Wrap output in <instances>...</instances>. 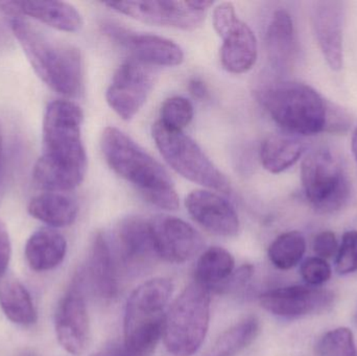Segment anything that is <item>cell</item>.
I'll use <instances>...</instances> for the list:
<instances>
[{"label":"cell","instance_id":"cell-25","mask_svg":"<svg viewBox=\"0 0 357 356\" xmlns=\"http://www.w3.org/2000/svg\"><path fill=\"white\" fill-rule=\"evenodd\" d=\"M303 150V144L295 135L274 134L262 142L260 160L266 171L280 173L295 165Z\"/></svg>","mask_w":357,"mask_h":356},{"label":"cell","instance_id":"cell-6","mask_svg":"<svg viewBox=\"0 0 357 356\" xmlns=\"http://www.w3.org/2000/svg\"><path fill=\"white\" fill-rule=\"evenodd\" d=\"M210 290L197 282L184 288L167 314L163 339L173 356H192L209 327Z\"/></svg>","mask_w":357,"mask_h":356},{"label":"cell","instance_id":"cell-39","mask_svg":"<svg viewBox=\"0 0 357 356\" xmlns=\"http://www.w3.org/2000/svg\"><path fill=\"white\" fill-rule=\"evenodd\" d=\"M352 152H354V157H356L357 161V127L356 131H354V136H352Z\"/></svg>","mask_w":357,"mask_h":356},{"label":"cell","instance_id":"cell-18","mask_svg":"<svg viewBox=\"0 0 357 356\" xmlns=\"http://www.w3.org/2000/svg\"><path fill=\"white\" fill-rule=\"evenodd\" d=\"M220 37L222 39L220 63L224 69L234 75L251 70L258 56L257 39L251 27L238 19Z\"/></svg>","mask_w":357,"mask_h":356},{"label":"cell","instance_id":"cell-35","mask_svg":"<svg viewBox=\"0 0 357 356\" xmlns=\"http://www.w3.org/2000/svg\"><path fill=\"white\" fill-rule=\"evenodd\" d=\"M12 256V244L6 224L0 219V282L3 279Z\"/></svg>","mask_w":357,"mask_h":356},{"label":"cell","instance_id":"cell-8","mask_svg":"<svg viewBox=\"0 0 357 356\" xmlns=\"http://www.w3.org/2000/svg\"><path fill=\"white\" fill-rule=\"evenodd\" d=\"M301 182L312 208L324 215L341 210L351 194L343 162L329 148H319L305 157L301 165Z\"/></svg>","mask_w":357,"mask_h":356},{"label":"cell","instance_id":"cell-33","mask_svg":"<svg viewBox=\"0 0 357 356\" xmlns=\"http://www.w3.org/2000/svg\"><path fill=\"white\" fill-rule=\"evenodd\" d=\"M352 125L354 118L350 113L339 105L331 102L325 132L333 134L347 133L351 129Z\"/></svg>","mask_w":357,"mask_h":356},{"label":"cell","instance_id":"cell-13","mask_svg":"<svg viewBox=\"0 0 357 356\" xmlns=\"http://www.w3.org/2000/svg\"><path fill=\"white\" fill-rule=\"evenodd\" d=\"M331 291L316 286H293L268 291L259 297L262 309L283 319H298L325 311L333 303Z\"/></svg>","mask_w":357,"mask_h":356},{"label":"cell","instance_id":"cell-41","mask_svg":"<svg viewBox=\"0 0 357 356\" xmlns=\"http://www.w3.org/2000/svg\"><path fill=\"white\" fill-rule=\"evenodd\" d=\"M20 356H37L35 353H31V351H24Z\"/></svg>","mask_w":357,"mask_h":356},{"label":"cell","instance_id":"cell-1","mask_svg":"<svg viewBox=\"0 0 357 356\" xmlns=\"http://www.w3.org/2000/svg\"><path fill=\"white\" fill-rule=\"evenodd\" d=\"M82 109L69 100H54L43 119L44 152L33 169L36 183L47 192H67L81 185L87 171L82 138Z\"/></svg>","mask_w":357,"mask_h":356},{"label":"cell","instance_id":"cell-14","mask_svg":"<svg viewBox=\"0 0 357 356\" xmlns=\"http://www.w3.org/2000/svg\"><path fill=\"white\" fill-rule=\"evenodd\" d=\"M104 31L111 39L128 50L134 60L149 66H178L184 61L182 48L167 38L134 33L115 24H105Z\"/></svg>","mask_w":357,"mask_h":356},{"label":"cell","instance_id":"cell-30","mask_svg":"<svg viewBox=\"0 0 357 356\" xmlns=\"http://www.w3.org/2000/svg\"><path fill=\"white\" fill-rule=\"evenodd\" d=\"M318 356H357L354 336L349 328L339 327L325 334L317 345Z\"/></svg>","mask_w":357,"mask_h":356},{"label":"cell","instance_id":"cell-5","mask_svg":"<svg viewBox=\"0 0 357 356\" xmlns=\"http://www.w3.org/2000/svg\"><path fill=\"white\" fill-rule=\"evenodd\" d=\"M260 102L273 121L293 135L312 136L326 131L331 102L307 84L276 82L260 92Z\"/></svg>","mask_w":357,"mask_h":356},{"label":"cell","instance_id":"cell-34","mask_svg":"<svg viewBox=\"0 0 357 356\" xmlns=\"http://www.w3.org/2000/svg\"><path fill=\"white\" fill-rule=\"evenodd\" d=\"M312 248L319 258L325 259V261L331 258L339 250L335 234L331 231L321 232L314 238Z\"/></svg>","mask_w":357,"mask_h":356},{"label":"cell","instance_id":"cell-4","mask_svg":"<svg viewBox=\"0 0 357 356\" xmlns=\"http://www.w3.org/2000/svg\"><path fill=\"white\" fill-rule=\"evenodd\" d=\"M174 286L155 278L138 286L128 300L123 320V349L128 356H153L163 336L167 303Z\"/></svg>","mask_w":357,"mask_h":356},{"label":"cell","instance_id":"cell-29","mask_svg":"<svg viewBox=\"0 0 357 356\" xmlns=\"http://www.w3.org/2000/svg\"><path fill=\"white\" fill-rule=\"evenodd\" d=\"M195 110L190 100L173 96L165 100L160 109V123L174 131H182L191 123Z\"/></svg>","mask_w":357,"mask_h":356},{"label":"cell","instance_id":"cell-15","mask_svg":"<svg viewBox=\"0 0 357 356\" xmlns=\"http://www.w3.org/2000/svg\"><path fill=\"white\" fill-rule=\"evenodd\" d=\"M312 20L317 42L327 64L333 70H341L344 66L345 2L340 0L314 2Z\"/></svg>","mask_w":357,"mask_h":356},{"label":"cell","instance_id":"cell-19","mask_svg":"<svg viewBox=\"0 0 357 356\" xmlns=\"http://www.w3.org/2000/svg\"><path fill=\"white\" fill-rule=\"evenodd\" d=\"M119 254L126 263H140L157 255L153 242L150 219L130 217L119 223L116 230Z\"/></svg>","mask_w":357,"mask_h":356},{"label":"cell","instance_id":"cell-16","mask_svg":"<svg viewBox=\"0 0 357 356\" xmlns=\"http://www.w3.org/2000/svg\"><path fill=\"white\" fill-rule=\"evenodd\" d=\"M185 206L193 221L210 233L233 238L241 223L234 206L227 199L209 190H193L185 199Z\"/></svg>","mask_w":357,"mask_h":356},{"label":"cell","instance_id":"cell-10","mask_svg":"<svg viewBox=\"0 0 357 356\" xmlns=\"http://www.w3.org/2000/svg\"><path fill=\"white\" fill-rule=\"evenodd\" d=\"M84 273H77L54 317L56 339L61 346L73 355H82L90 342V321L84 296Z\"/></svg>","mask_w":357,"mask_h":356},{"label":"cell","instance_id":"cell-24","mask_svg":"<svg viewBox=\"0 0 357 356\" xmlns=\"http://www.w3.org/2000/svg\"><path fill=\"white\" fill-rule=\"evenodd\" d=\"M0 309L13 323L31 326L38 320L37 309L27 288L15 278L0 282Z\"/></svg>","mask_w":357,"mask_h":356},{"label":"cell","instance_id":"cell-28","mask_svg":"<svg viewBox=\"0 0 357 356\" xmlns=\"http://www.w3.org/2000/svg\"><path fill=\"white\" fill-rule=\"evenodd\" d=\"M306 240L299 231H289L279 235L268 248L271 263L280 270L293 269L303 258Z\"/></svg>","mask_w":357,"mask_h":356},{"label":"cell","instance_id":"cell-32","mask_svg":"<svg viewBox=\"0 0 357 356\" xmlns=\"http://www.w3.org/2000/svg\"><path fill=\"white\" fill-rule=\"evenodd\" d=\"M331 267L325 259L312 257L301 265V276L310 286H322L331 277Z\"/></svg>","mask_w":357,"mask_h":356},{"label":"cell","instance_id":"cell-26","mask_svg":"<svg viewBox=\"0 0 357 356\" xmlns=\"http://www.w3.org/2000/svg\"><path fill=\"white\" fill-rule=\"evenodd\" d=\"M234 267V258L228 251L220 247H211L197 261L195 281L208 290L220 288L232 275Z\"/></svg>","mask_w":357,"mask_h":356},{"label":"cell","instance_id":"cell-7","mask_svg":"<svg viewBox=\"0 0 357 356\" xmlns=\"http://www.w3.org/2000/svg\"><path fill=\"white\" fill-rule=\"evenodd\" d=\"M153 138L167 164L192 183L229 194L230 182L199 144L182 131L167 129L160 121L153 125Z\"/></svg>","mask_w":357,"mask_h":356},{"label":"cell","instance_id":"cell-22","mask_svg":"<svg viewBox=\"0 0 357 356\" xmlns=\"http://www.w3.org/2000/svg\"><path fill=\"white\" fill-rule=\"evenodd\" d=\"M29 213L50 227H67L77 219L79 204L66 192H47L31 199Z\"/></svg>","mask_w":357,"mask_h":356},{"label":"cell","instance_id":"cell-23","mask_svg":"<svg viewBox=\"0 0 357 356\" xmlns=\"http://www.w3.org/2000/svg\"><path fill=\"white\" fill-rule=\"evenodd\" d=\"M268 54L274 66L284 70L293 62L296 52V35L293 18L285 10L273 15L266 31Z\"/></svg>","mask_w":357,"mask_h":356},{"label":"cell","instance_id":"cell-27","mask_svg":"<svg viewBox=\"0 0 357 356\" xmlns=\"http://www.w3.org/2000/svg\"><path fill=\"white\" fill-rule=\"evenodd\" d=\"M259 332L257 318H245L220 334L212 347L209 356H234L247 348Z\"/></svg>","mask_w":357,"mask_h":356},{"label":"cell","instance_id":"cell-40","mask_svg":"<svg viewBox=\"0 0 357 356\" xmlns=\"http://www.w3.org/2000/svg\"><path fill=\"white\" fill-rule=\"evenodd\" d=\"M6 31L0 27V43H6Z\"/></svg>","mask_w":357,"mask_h":356},{"label":"cell","instance_id":"cell-12","mask_svg":"<svg viewBox=\"0 0 357 356\" xmlns=\"http://www.w3.org/2000/svg\"><path fill=\"white\" fill-rule=\"evenodd\" d=\"M150 224L157 256L167 263H186L203 249L201 234L178 217L158 215Z\"/></svg>","mask_w":357,"mask_h":356},{"label":"cell","instance_id":"cell-37","mask_svg":"<svg viewBox=\"0 0 357 356\" xmlns=\"http://www.w3.org/2000/svg\"><path fill=\"white\" fill-rule=\"evenodd\" d=\"M188 89L195 98H199V100L205 98L208 94L207 87H206L205 84L201 79H191L189 82Z\"/></svg>","mask_w":357,"mask_h":356},{"label":"cell","instance_id":"cell-9","mask_svg":"<svg viewBox=\"0 0 357 356\" xmlns=\"http://www.w3.org/2000/svg\"><path fill=\"white\" fill-rule=\"evenodd\" d=\"M155 77L151 66L130 59L121 65L106 92L110 108L123 121H131L146 104Z\"/></svg>","mask_w":357,"mask_h":356},{"label":"cell","instance_id":"cell-42","mask_svg":"<svg viewBox=\"0 0 357 356\" xmlns=\"http://www.w3.org/2000/svg\"><path fill=\"white\" fill-rule=\"evenodd\" d=\"M91 356H105L104 355H91Z\"/></svg>","mask_w":357,"mask_h":356},{"label":"cell","instance_id":"cell-3","mask_svg":"<svg viewBox=\"0 0 357 356\" xmlns=\"http://www.w3.org/2000/svg\"><path fill=\"white\" fill-rule=\"evenodd\" d=\"M10 24L38 77L62 95H79L84 83L81 52L75 46L47 37L22 17L10 18Z\"/></svg>","mask_w":357,"mask_h":356},{"label":"cell","instance_id":"cell-2","mask_svg":"<svg viewBox=\"0 0 357 356\" xmlns=\"http://www.w3.org/2000/svg\"><path fill=\"white\" fill-rule=\"evenodd\" d=\"M100 146L109 167L146 202L165 210H177L180 200L173 179L137 142L121 130L108 127L102 132Z\"/></svg>","mask_w":357,"mask_h":356},{"label":"cell","instance_id":"cell-20","mask_svg":"<svg viewBox=\"0 0 357 356\" xmlns=\"http://www.w3.org/2000/svg\"><path fill=\"white\" fill-rule=\"evenodd\" d=\"M67 242L62 234L52 229H40L25 245V259L36 272L56 269L66 256Z\"/></svg>","mask_w":357,"mask_h":356},{"label":"cell","instance_id":"cell-31","mask_svg":"<svg viewBox=\"0 0 357 356\" xmlns=\"http://www.w3.org/2000/svg\"><path fill=\"white\" fill-rule=\"evenodd\" d=\"M335 270L340 275L357 271V231L351 230L344 234L337 253Z\"/></svg>","mask_w":357,"mask_h":356},{"label":"cell","instance_id":"cell-11","mask_svg":"<svg viewBox=\"0 0 357 356\" xmlns=\"http://www.w3.org/2000/svg\"><path fill=\"white\" fill-rule=\"evenodd\" d=\"M105 6L140 22L184 31L201 26L206 17V12L195 10L188 1H119L106 2Z\"/></svg>","mask_w":357,"mask_h":356},{"label":"cell","instance_id":"cell-36","mask_svg":"<svg viewBox=\"0 0 357 356\" xmlns=\"http://www.w3.org/2000/svg\"><path fill=\"white\" fill-rule=\"evenodd\" d=\"M253 275V267L252 265H243L239 268L237 271L233 272L232 275L228 278L227 281H225L222 286H220V291H225V292H230L233 290H238L241 286H245L250 278Z\"/></svg>","mask_w":357,"mask_h":356},{"label":"cell","instance_id":"cell-38","mask_svg":"<svg viewBox=\"0 0 357 356\" xmlns=\"http://www.w3.org/2000/svg\"><path fill=\"white\" fill-rule=\"evenodd\" d=\"M6 171V157H4L3 137H2L1 123H0V173Z\"/></svg>","mask_w":357,"mask_h":356},{"label":"cell","instance_id":"cell-21","mask_svg":"<svg viewBox=\"0 0 357 356\" xmlns=\"http://www.w3.org/2000/svg\"><path fill=\"white\" fill-rule=\"evenodd\" d=\"M87 276L98 296L102 299H112L116 296V273L112 253L108 240L102 233L96 234L92 242Z\"/></svg>","mask_w":357,"mask_h":356},{"label":"cell","instance_id":"cell-17","mask_svg":"<svg viewBox=\"0 0 357 356\" xmlns=\"http://www.w3.org/2000/svg\"><path fill=\"white\" fill-rule=\"evenodd\" d=\"M0 13L10 18L29 16L67 33L79 31L84 24L79 10L63 1H0Z\"/></svg>","mask_w":357,"mask_h":356}]
</instances>
